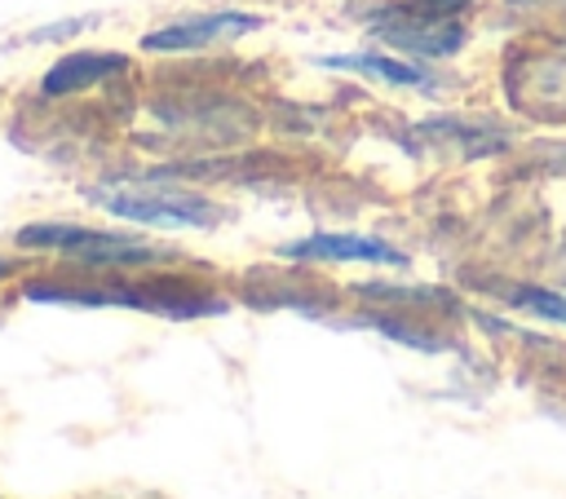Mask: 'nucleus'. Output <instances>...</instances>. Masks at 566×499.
Returning a JSON list of instances; mask_svg holds the SVG:
<instances>
[{
  "label": "nucleus",
  "instance_id": "6",
  "mask_svg": "<svg viewBox=\"0 0 566 499\" xmlns=\"http://www.w3.org/2000/svg\"><path fill=\"white\" fill-rule=\"evenodd\" d=\"M283 261H367V265H407L398 247L371 234H310L279 247Z\"/></svg>",
  "mask_w": 566,
  "mask_h": 499
},
{
  "label": "nucleus",
  "instance_id": "7",
  "mask_svg": "<svg viewBox=\"0 0 566 499\" xmlns=\"http://www.w3.org/2000/svg\"><path fill=\"white\" fill-rule=\"evenodd\" d=\"M128 71V57L124 53H97V49H80V53H62L44 79H40V97H75L93 84H106L115 75Z\"/></svg>",
  "mask_w": 566,
  "mask_h": 499
},
{
  "label": "nucleus",
  "instance_id": "1",
  "mask_svg": "<svg viewBox=\"0 0 566 499\" xmlns=\"http://www.w3.org/2000/svg\"><path fill=\"white\" fill-rule=\"evenodd\" d=\"M102 212L119 216V221H137V225H159V230H208L221 221V208L159 172H142V177H111L102 185L84 190Z\"/></svg>",
  "mask_w": 566,
  "mask_h": 499
},
{
  "label": "nucleus",
  "instance_id": "12",
  "mask_svg": "<svg viewBox=\"0 0 566 499\" xmlns=\"http://www.w3.org/2000/svg\"><path fill=\"white\" fill-rule=\"evenodd\" d=\"M473 0H389V9L398 13H416V18H460Z\"/></svg>",
  "mask_w": 566,
  "mask_h": 499
},
{
  "label": "nucleus",
  "instance_id": "2",
  "mask_svg": "<svg viewBox=\"0 0 566 499\" xmlns=\"http://www.w3.org/2000/svg\"><path fill=\"white\" fill-rule=\"evenodd\" d=\"M13 243L22 252H62L80 265L93 269H119V265H159L172 261V247H155L146 238H128V234H106V230H88V225H71V221H31L13 234Z\"/></svg>",
  "mask_w": 566,
  "mask_h": 499
},
{
  "label": "nucleus",
  "instance_id": "8",
  "mask_svg": "<svg viewBox=\"0 0 566 499\" xmlns=\"http://www.w3.org/2000/svg\"><path fill=\"white\" fill-rule=\"evenodd\" d=\"M318 66L358 71V75H371V79H385V84H398V88H433L429 71H420L411 62H398V57H385V53H327V57H318Z\"/></svg>",
  "mask_w": 566,
  "mask_h": 499
},
{
  "label": "nucleus",
  "instance_id": "10",
  "mask_svg": "<svg viewBox=\"0 0 566 499\" xmlns=\"http://www.w3.org/2000/svg\"><path fill=\"white\" fill-rule=\"evenodd\" d=\"M509 300H513L517 309L539 314V318L566 322V296H553V291H544V287H513V291H509Z\"/></svg>",
  "mask_w": 566,
  "mask_h": 499
},
{
  "label": "nucleus",
  "instance_id": "3",
  "mask_svg": "<svg viewBox=\"0 0 566 499\" xmlns=\"http://www.w3.org/2000/svg\"><path fill=\"white\" fill-rule=\"evenodd\" d=\"M150 110L177 128L199 137V146H230L256 128V115L243 102H230L221 93H177V97H155Z\"/></svg>",
  "mask_w": 566,
  "mask_h": 499
},
{
  "label": "nucleus",
  "instance_id": "11",
  "mask_svg": "<svg viewBox=\"0 0 566 499\" xmlns=\"http://www.w3.org/2000/svg\"><path fill=\"white\" fill-rule=\"evenodd\" d=\"M97 22H102V13L62 18V22H49V26H35V31H27V35H22V44H53V40H71V35H80V31L97 26Z\"/></svg>",
  "mask_w": 566,
  "mask_h": 499
},
{
  "label": "nucleus",
  "instance_id": "9",
  "mask_svg": "<svg viewBox=\"0 0 566 499\" xmlns=\"http://www.w3.org/2000/svg\"><path fill=\"white\" fill-rule=\"evenodd\" d=\"M420 132H429V137H447V141H460V150L473 159V155H495V150H504L509 146V132L504 128H495V124H469V119H429V124H420Z\"/></svg>",
  "mask_w": 566,
  "mask_h": 499
},
{
  "label": "nucleus",
  "instance_id": "5",
  "mask_svg": "<svg viewBox=\"0 0 566 499\" xmlns=\"http://www.w3.org/2000/svg\"><path fill=\"white\" fill-rule=\"evenodd\" d=\"M371 35L389 49L416 53V57H451L464 44V26L460 18H416V13H398L389 4L367 13Z\"/></svg>",
  "mask_w": 566,
  "mask_h": 499
},
{
  "label": "nucleus",
  "instance_id": "4",
  "mask_svg": "<svg viewBox=\"0 0 566 499\" xmlns=\"http://www.w3.org/2000/svg\"><path fill=\"white\" fill-rule=\"evenodd\" d=\"M265 18L261 13H243V9H212V13H190L177 18L168 26H155L142 35L146 53H195V49H212L217 40H239L248 31H261Z\"/></svg>",
  "mask_w": 566,
  "mask_h": 499
},
{
  "label": "nucleus",
  "instance_id": "13",
  "mask_svg": "<svg viewBox=\"0 0 566 499\" xmlns=\"http://www.w3.org/2000/svg\"><path fill=\"white\" fill-rule=\"evenodd\" d=\"M18 269H22V261H18V256H0V283H4V278H13Z\"/></svg>",
  "mask_w": 566,
  "mask_h": 499
}]
</instances>
